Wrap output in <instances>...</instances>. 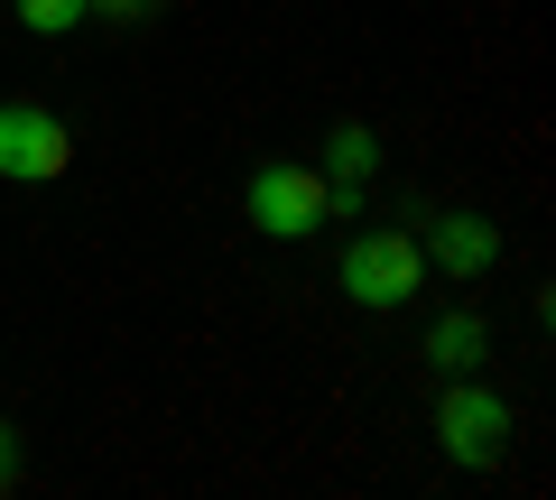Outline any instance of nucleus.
<instances>
[{
    "mask_svg": "<svg viewBox=\"0 0 556 500\" xmlns=\"http://www.w3.org/2000/svg\"><path fill=\"white\" fill-rule=\"evenodd\" d=\"M65 158H75V140H65L56 112H38V102H0V177L47 185V177H65Z\"/></svg>",
    "mask_w": 556,
    "mask_h": 500,
    "instance_id": "obj_4",
    "label": "nucleus"
},
{
    "mask_svg": "<svg viewBox=\"0 0 556 500\" xmlns=\"http://www.w3.org/2000/svg\"><path fill=\"white\" fill-rule=\"evenodd\" d=\"M93 10H112V20H139V10H149V0H93Z\"/></svg>",
    "mask_w": 556,
    "mask_h": 500,
    "instance_id": "obj_9",
    "label": "nucleus"
},
{
    "mask_svg": "<svg viewBox=\"0 0 556 500\" xmlns=\"http://www.w3.org/2000/svg\"><path fill=\"white\" fill-rule=\"evenodd\" d=\"M84 10H93V0H20V20L38 28V38H65V28H75Z\"/></svg>",
    "mask_w": 556,
    "mask_h": 500,
    "instance_id": "obj_8",
    "label": "nucleus"
},
{
    "mask_svg": "<svg viewBox=\"0 0 556 500\" xmlns=\"http://www.w3.org/2000/svg\"><path fill=\"white\" fill-rule=\"evenodd\" d=\"M427 361H437L445 381H455V371H473V361H482V324H473V316H445L437 334H427Z\"/></svg>",
    "mask_w": 556,
    "mask_h": 500,
    "instance_id": "obj_6",
    "label": "nucleus"
},
{
    "mask_svg": "<svg viewBox=\"0 0 556 500\" xmlns=\"http://www.w3.org/2000/svg\"><path fill=\"white\" fill-rule=\"evenodd\" d=\"M353 195L362 185H325V177H306V167H260L251 177V222L278 232V241H306L334 214H353Z\"/></svg>",
    "mask_w": 556,
    "mask_h": 500,
    "instance_id": "obj_1",
    "label": "nucleus"
},
{
    "mask_svg": "<svg viewBox=\"0 0 556 500\" xmlns=\"http://www.w3.org/2000/svg\"><path fill=\"white\" fill-rule=\"evenodd\" d=\"M417 279H427V251L408 232H353V251H343V297L353 306H408Z\"/></svg>",
    "mask_w": 556,
    "mask_h": 500,
    "instance_id": "obj_2",
    "label": "nucleus"
},
{
    "mask_svg": "<svg viewBox=\"0 0 556 500\" xmlns=\"http://www.w3.org/2000/svg\"><path fill=\"white\" fill-rule=\"evenodd\" d=\"M427 251H437V260L455 269V279H473V269H492V251H501V241H492V222H482V214H445Z\"/></svg>",
    "mask_w": 556,
    "mask_h": 500,
    "instance_id": "obj_5",
    "label": "nucleus"
},
{
    "mask_svg": "<svg viewBox=\"0 0 556 500\" xmlns=\"http://www.w3.org/2000/svg\"><path fill=\"white\" fill-rule=\"evenodd\" d=\"M325 158H334L343 185H362V177H371V130H353V120H343L334 140H325Z\"/></svg>",
    "mask_w": 556,
    "mask_h": 500,
    "instance_id": "obj_7",
    "label": "nucleus"
},
{
    "mask_svg": "<svg viewBox=\"0 0 556 500\" xmlns=\"http://www.w3.org/2000/svg\"><path fill=\"white\" fill-rule=\"evenodd\" d=\"M437 436H445V454H455L464 473H492L501 445H510V408H501V389H482L473 371H455V389H445V408H437Z\"/></svg>",
    "mask_w": 556,
    "mask_h": 500,
    "instance_id": "obj_3",
    "label": "nucleus"
},
{
    "mask_svg": "<svg viewBox=\"0 0 556 500\" xmlns=\"http://www.w3.org/2000/svg\"><path fill=\"white\" fill-rule=\"evenodd\" d=\"M0 473H10V426H0Z\"/></svg>",
    "mask_w": 556,
    "mask_h": 500,
    "instance_id": "obj_10",
    "label": "nucleus"
}]
</instances>
